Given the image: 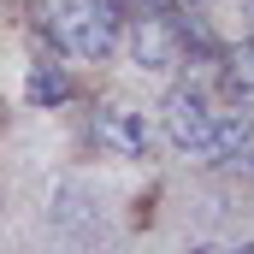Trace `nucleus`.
<instances>
[{
  "label": "nucleus",
  "instance_id": "39448f33",
  "mask_svg": "<svg viewBox=\"0 0 254 254\" xmlns=\"http://www.w3.org/2000/svg\"><path fill=\"white\" fill-rule=\"evenodd\" d=\"M249 142H254V113H249V101H231V107L213 113V130H207V142H201L195 160H207V166H231Z\"/></svg>",
  "mask_w": 254,
  "mask_h": 254
},
{
  "label": "nucleus",
  "instance_id": "20e7f679",
  "mask_svg": "<svg viewBox=\"0 0 254 254\" xmlns=\"http://www.w3.org/2000/svg\"><path fill=\"white\" fill-rule=\"evenodd\" d=\"M119 42H130V60L142 65L148 77H166V71H178V65H184V48H178V36H172L166 12H130Z\"/></svg>",
  "mask_w": 254,
  "mask_h": 254
},
{
  "label": "nucleus",
  "instance_id": "423d86ee",
  "mask_svg": "<svg viewBox=\"0 0 254 254\" xmlns=\"http://www.w3.org/2000/svg\"><path fill=\"white\" fill-rule=\"evenodd\" d=\"M71 95H77V83H71V71H65L60 60H36L24 71V101H30V107H48V113H54Z\"/></svg>",
  "mask_w": 254,
  "mask_h": 254
},
{
  "label": "nucleus",
  "instance_id": "0eeeda50",
  "mask_svg": "<svg viewBox=\"0 0 254 254\" xmlns=\"http://www.w3.org/2000/svg\"><path fill=\"white\" fill-rule=\"evenodd\" d=\"M219 89H225L231 101H249L254 95V42L219 48Z\"/></svg>",
  "mask_w": 254,
  "mask_h": 254
},
{
  "label": "nucleus",
  "instance_id": "f257e3e1",
  "mask_svg": "<svg viewBox=\"0 0 254 254\" xmlns=\"http://www.w3.org/2000/svg\"><path fill=\"white\" fill-rule=\"evenodd\" d=\"M42 30L71 60H113L125 36L119 0H42Z\"/></svg>",
  "mask_w": 254,
  "mask_h": 254
},
{
  "label": "nucleus",
  "instance_id": "9d476101",
  "mask_svg": "<svg viewBox=\"0 0 254 254\" xmlns=\"http://www.w3.org/2000/svg\"><path fill=\"white\" fill-rule=\"evenodd\" d=\"M231 254H254V243H243V249H231Z\"/></svg>",
  "mask_w": 254,
  "mask_h": 254
},
{
  "label": "nucleus",
  "instance_id": "7ed1b4c3",
  "mask_svg": "<svg viewBox=\"0 0 254 254\" xmlns=\"http://www.w3.org/2000/svg\"><path fill=\"white\" fill-rule=\"evenodd\" d=\"M89 136H95V148L101 154H113V160H130V166H142V160H154V125H148V113L142 107H101L95 113V125H89Z\"/></svg>",
  "mask_w": 254,
  "mask_h": 254
},
{
  "label": "nucleus",
  "instance_id": "1a4fd4ad",
  "mask_svg": "<svg viewBox=\"0 0 254 254\" xmlns=\"http://www.w3.org/2000/svg\"><path fill=\"white\" fill-rule=\"evenodd\" d=\"M184 254H225V249H213V243H195V249H184Z\"/></svg>",
  "mask_w": 254,
  "mask_h": 254
},
{
  "label": "nucleus",
  "instance_id": "f03ea898",
  "mask_svg": "<svg viewBox=\"0 0 254 254\" xmlns=\"http://www.w3.org/2000/svg\"><path fill=\"white\" fill-rule=\"evenodd\" d=\"M213 95L201 89V83H178V89H166V101H160V130H166V142L178 148V154H201V142H207V130H213Z\"/></svg>",
  "mask_w": 254,
  "mask_h": 254
},
{
  "label": "nucleus",
  "instance_id": "6e6552de",
  "mask_svg": "<svg viewBox=\"0 0 254 254\" xmlns=\"http://www.w3.org/2000/svg\"><path fill=\"white\" fill-rule=\"evenodd\" d=\"M231 166H243V172H249V178H254V142H249V148H243V154H237V160H231Z\"/></svg>",
  "mask_w": 254,
  "mask_h": 254
}]
</instances>
